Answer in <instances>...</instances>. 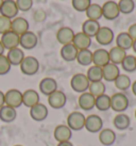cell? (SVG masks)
Wrapping results in <instances>:
<instances>
[{"instance_id": "obj_13", "label": "cell", "mask_w": 136, "mask_h": 146, "mask_svg": "<svg viewBox=\"0 0 136 146\" xmlns=\"http://www.w3.org/2000/svg\"><path fill=\"white\" fill-rule=\"evenodd\" d=\"M48 109L47 106L44 104H36L35 106H33L32 108H30V116L34 119L35 122H43L45 121L47 116H48Z\"/></svg>"}, {"instance_id": "obj_31", "label": "cell", "mask_w": 136, "mask_h": 146, "mask_svg": "<svg viewBox=\"0 0 136 146\" xmlns=\"http://www.w3.org/2000/svg\"><path fill=\"white\" fill-rule=\"evenodd\" d=\"M85 15L87 17V19L90 21H99L100 18H102V8L100 4L98 3H92L85 11Z\"/></svg>"}, {"instance_id": "obj_7", "label": "cell", "mask_w": 136, "mask_h": 146, "mask_svg": "<svg viewBox=\"0 0 136 146\" xmlns=\"http://www.w3.org/2000/svg\"><path fill=\"white\" fill-rule=\"evenodd\" d=\"M84 128L90 133H98L103 129V121L97 114H90L85 118Z\"/></svg>"}, {"instance_id": "obj_10", "label": "cell", "mask_w": 136, "mask_h": 146, "mask_svg": "<svg viewBox=\"0 0 136 146\" xmlns=\"http://www.w3.org/2000/svg\"><path fill=\"white\" fill-rule=\"evenodd\" d=\"M37 43H38L37 35L33 31H30V30L19 36V46L21 48L27 49V50L34 49L37 46Z\"/></svg>"}, {"instance_id": "obj_16", "label": "cell", "mask_w": 136, "mask_h": 146, "mask_svg": "<svg viewBox=\"0 0 136 146\" xmlns=\"http://www.w3.org/2000/svg\"><path fill=\"white\" fill-rule=\"evenodd\" d=\"M29 21L24 18V17H15L14 19H12V25H11V31L15 32L18 35H21L24 33L29 31Z\"/></svg>"}, {"instance_id": "obj_43", "label": "cell", "mask_w": 136, "mask_h": 146, "mask_svg": "<svg viewBox=\"0 0 136 146\" xmlns=\"http://www.w3.org/2000/svg\"><path fill=\"white\" fill-rule=\"evenodd\" d=\"M127 32H128L129 35L133 38V41H134V40H136V23H135V24L131 25V26L129 27V29H128V31H127Z\"/></svg>"}, {"instance_id": "obj_19", "label": "cell", "mask_w": 136, "mask_h": 146, "mask_svg": "<svg viewBox=\"0 0 136 146\" xmlns=\"http://www.w3.org/2000/svg\"><path fill=\"white\" fill-rule=\"evenodd\" d=\"M53 135H54V139L59 143L66 142V141H70L72 135V131L67 125H59L55 127Z\"/></svg>"}, {"instance_id": "obj_5", "label": "cell", "mask_w": 136, "mask_h": 146, "mask_svg": "<svg viewBox=\"0 0 136 146\" xmlns=\"http://www.w3.org/2000/svg\"><path fill=\"white\" fill-rule=\"evenodd\" d=\"M4 104L14 109L19 108L22 105V93L17 89L9 90L7 93H4Z\"/></svg>"}, {"instance_id": "obj_47", "label": "cell", "mask_w": 136, "mask_h": 146, "mask_svg": "<svg viewBox=\"0 0 136 146\" xmlns=\"http://www.w3.org/2000/svg\"><path fill=\"white\" fill-rule=\"evenodd\" d=\"M4 47L3 45H2V43H1V41H0V56H2V54H4Z\"/></svg>"}, {"instance_id": "obj_15", "label": "cell", "mask_w": 136, "mask_h": 146, "mask_svg": "<svg viewBox=\"0 0 136 146\" xmlns=\"http://www.w3.org/2000/svg\"><path fill=\"white\" fill-rule=\"evenodd\" d=\"M38 89H40V93L44 94L45 96H49L50 94H52L57 90V82L53 78L46 77L40 80Z\"/></svg>"}, {"instance_id": "obj_20", "label": "cell", "mask_w": 136, "mask_h": 146, "mask_svg": "<svg viewBox=\"0 0 136 146\" xmlns=\"http://www.w3.org/2000/svg\"><path fill=\"white\" fill-rule=\"evenodd\" d=\"M72 44L76 46L78 50H83V49H89L90 45H92V37L84 34L82 32H78L75 34Z\"/></svg>"}, {"instance_id": "obj_12", "label": "cell", "mask_w": 136, "mask_h": 146, "mask_svg": "<svg viewBox=\"0 0 136 146\" xmlns=\"http://www.w3.org/2000/svg\"><path fill=\"white\" fill-rule=\"evenodd\" d=\"M0 41L5 50H11V49L17 48L19 46V35L13 31H9L1 35Z\"/></svg>"}, {"instance_id": "obj_46", "label": "cell", "mask_w": 136, "mask_h": 146, "mask_svg": "<svg viewBox=\"0 0 136 146\" xmlns=\"http://www.w3.org/2000/svg\"><path fill=\"white\" fill-rule=\"evenodd\" d=\"M131 88H132V93L136 96V80L131 84Z\"/></svg>"}, {"instance_id": "obj_36", "label": "cell", "mask_w": 136, "mask_h": 146, "mask_svg": "<svg viewBox=\"0 0 136 146\" xmlns=\"http://www.w3.org/2000/svg\"><path fill=\"white\" fill-rule=\"evenodd\" d=\"M120 65H121V67H122V69H123L124 72H127V73H134L136 70L135 56L127 54Z\"/></svg>"}, {"instance_id": "obj_3", "label": "cell", "mask_w": 136, "mask_h": 146, "mask_svg": "<svg viewBox=\"0 0 136 146\" xmlns=\"http://www.w3.org/2000/svg\"><path fill=\"white\" fill-rule=\"evenodd\" d=\"M89 80L87 79L85 74H76L70 79V86L77 93H85L88 91Z\"/></svg>"}, {"instance_id": "obj_49", "label": "cell", "mask_w": 136, "mask_h": 146, "mask_svg": "<svg viewBox=\"0 0 136 146\" xmlns=\"http://www.w3.org/2000/svg\"><path fill=\"white\" fill-rule=\"evenodd\" d=\"M2 2H3V0H0V7H1V4H2Z\"/></svg>"}, {"instance_id": "obj_51", "label": "cell", "mask_w": 136, "mask_h": 146, "mask_svg": "<svg viewBox=\"0 0 136 146\" xmlns=\"http://www.w3.org/2000/svg\"><path fill=\"white\" fill-rule=\"evenodd\" d=\"M135 118H136V110H135Z\"/></svg>"}, {"instance_id": "obj_37", "label": "cell", "mask_w": 136, "mask_h": 146, "mask_svg": "<svg viewBox=\"0 0 136 146\" xmlns=\"http://www.w3.org/2000/svg\"><path fill=\"white\" fill-rule=\"evenodd\" d=\"M88 93L92 94L95 98L101 96V95L105 94V84L102 81L90 82L89 86H88Z\"/></svg>"}, {"instance_id": "obj_27", "label": "cell", "mask_w": 136, "mask_h": 146, "mask_svg": "<svg viewBox=\"0 0 136 146\" xmlns=\"http://www.w3.org/2000/svg\"><path fill=\"white\" fill-rule=\"evenodd\" d=\"M17 116L16 109H14L12 107L4 105L3 107L0 108V121L3 123H12L15 121V118Z\"/></svg>"}, {"instance_id": "obj_39", "label": "cell", "mask_w": 136, "mask_h": 146, "mask_svg": "<svg viewBox=\"0 0 136 146\" xmlns=\"http://www.w3.org/2000/svg\"><path fill=\"white\" fill-rule=\"evenodd\" d=\"M72 8L78 12H85L92 4V0H71Z\"/></svg>"}, {"instance_id": "obj_44", "label": "cell", "mask_w": 136, "mask_h": 146, "mask_svg": "<svg viewBox=\"0 0 136 146\" xmlns=\"http://www.w3.org/2000/svg\"><path fill=\"white\" fill-rule=\"evenodd\" d=\"M4 105H5L4 104V93L2 91H0V108L3 107Z\"/></svg>"}, {"instance_id": "obj_38", "label": "cell", "mask_w": 136, "mask_h": 146, "mask_svg": "<svg viewBox=\"0 0 136 146\" xmlns=\"http://www.w3.org/2000/svg\"><path fill=\"white\" fill-rule=\"evenodd\" d=\"M117 4H118L120 14H124V15L131 14L135 9L134 0H119Z\"/></svg>"}, {"instance_id": "obj_32", "label": "cell", "mask_w": 136, "mask_h": 146, "mask_svg": "<svg viewBox=\"0 0 136 146\" xmlns=\"http://www.w3.org/2000/svg\"><path fill=\"white\" fill-rule=\"evenodd\" d=\"M76 60L82 66H89L92 64V52L89 49L79 50Z\"/></svg>"}, {"instance_id": "obj_30", "label": "cell", "mask_w": 136, "mask_h": 146, "mask_svg": "<svg viewBox=\"0 0 136 146\" xmlns=\"http://www.w3.org/2000/svg\"><path fill=\"white\" fill-rule=\"evenodd\" d=\"M127 56V52L124 51L123 49L119 48V47H113L110 49L108 51V57H110V62L113 64H121V62L123 61L124 57Z\"/></svg>"}, {"instance_id": "obj_22", "label": "cell", "mask_w": 136, "mask_h": 146, "mask_svg": "<svg viewBox=\"0 0 136 146\" xmlns=\"http://www.w3.org/2000/svg\"><path fill=\"white\" fill-rule=\"evenodd\" d=\"M78 49L76 48V46L72 44H67L62 46L61 48V57L62 59L66 62H72L77 59V56H78Z\"/></svg>"}, {"instance_id": "obj_28", "label": "cell", "mask_w": 136, "mask_h": 146, "mask_svg": "<svg viewBox=\"0 0 136 146\" xmlns=\"http://www.w3.org/2000/svg\"><path fill=\"white\" fill-rule=\"evenodd\" d=\"M115 42H116L117 47L123 49L124 51L132 48L133 38L129 35L128 32H120L115 38Z\"/></svg>"}, {"instance_id": "obj_33", "label": "cell", "mask_w": 136, "mask_h": 146, "mask_svg": "<svg viewBox=\"0 0 136 146\" xmlns=\"http://www.w3.org/2000/svg\"><path fill=\"white\" fill-rule=\"evenodd\" d=\"M86 77L89 80V82H97L102 81L103 80V75H102V67L96 66V65H92L89 66L86 73Z\"/></svg>"}, {"instance_id": "obj_4", "label": "cell", "mask_w": 136, "mask_h": 146, "mask_svg": "<svg viewBox=\"0 0 136 146\" xmlns=\"http://www.w3.org/2000/svg\"><path fill=\"white\" fill-rule=\"evenodd\" d=\"M85 116L83 113L75 111L67 116V126L71 131H80L85 126Z\"/></svg>"}, {"instance_id": "obj_41", "label": "cell", "mask_w": 136, "mask_h": 146, "mask_svg": "<svg viewBox=\"0 0 136 146\" xmlns=\"http://www.w3.org/2000/svg\"><path fill=\"white\" fill-rule=\"evenodd\" d=\"M15 2L19 12H28L33 7V0H15Z\"/></svg>"}, {"instance_id": "obj_45", "label": "cell", "mask_w": 136, "mask_h": 146, "mask_svg": "<svg viewBox=\"0 0 136 146\" xmlns=\"http://www.w3.org/2000/svg\"><path fill=\"white\" fill-rule=\"evenodd\" d=\"M57 146H73L70 141H66V142H60L57 144Z\"/></svg>"}, {"instance_id": "obj_52", "label": "cell", "mask_w": 136, "mask_h": 146, "mask_svg": "<svg viewBox=\"0 0 136 146\" xmlns=\"http://www.w3.org/2000/svg\"><path fill=\"white\" fill-rule=\"evenodd\" d=\"M135 59H136V56H135Z\"/></svg>"}, {"instance_id": "obj_40", "label": "cell", "mask_w": 136, "mask_h": 146, "mask_svg": "<svg viewBox=\"0 0 136 146\" xmlns=\"http://www.w3.org/2000/svg\"><path fill=\"white\" fill-rule=\"evenodd\" d=\"M11 67H12V65L10 64L7 56L5 54L0 56V76L7 75L11 70Z\"/></svg>"}, {"instance_id": "obj_17", "label": "cell", "mask_w": 136, "mask_h": 146, "mask_svg": "<svg viewBox=\"0 0 136 146\" xmlns=\"http://www.w3.org/2000/svg\"><path fill=\"white\" fill-rule=\"evenodd\" d=\"M110 63V57H108V51L104 48H99L92 52V64L103 67Z\"/></svg>"}, {"instance_id": "obj_23", "label": "cell", "mask_w": 136, "mask_h": 146, "mask_svg": "<svg viewBox=\"0 0 136 146\" xmlns=\"http://www.w3.org/2000/svg\"><path fill=\"white\" fill-rule=\"evenodd\" d=\"M5 56H7L10 64L12 65V66H18V65H20V63L24 59V50L21 48H19V47L8 50V53Z\"/></svg>"}, {"instance_id": "obj_14", "label": "cell", "mask_w": 136, "mask_h": 146, "mask_svg": "<svg viewBox=\"0 0 136 146\" xmlns=\"http://www.w3.org/2000/svg\"><path fill=\"white\" fill-rule=\"evenodd\" d=\"M75 31L69 27H62L56 32V40L62 46L67 44H71L75 37Z\"/></svg>"}, {"instance_id": "obj_1", "label": "cell", "mask_w": 136, "mask_h": 146, "mask_svg": "<svg viewBox=\"0 0 136 146\" xmlns=\"http://www.w3.org/2000/svg\"><path fill=\"white\" fill-rule=\"evenodd\" d=\"M19 66L21 73L26 76H34L40 70V62L35 57L32 56L24 57Z\"/></svg>"}, {"instance_id": "obj_42", "label": "cell", "mask_w": 136, "mask_h": 146, "mask_svg": "<svg viewBox=\"0 0 136 146\" xmlns=\"http://www.w3.org/2000/svg\"><path fill=\"white\" fill-rule=\"evenodd\" d=\"M11 25H12V19L0 15V34L2 35L4 33L11 31Z\"/></svg>"}, {"instance_id": "obj_2", "label": "cell", "mask_w": 136, "mask_h": 146, "mask_svg": "<svg viewBox=\"0 0 136 146\" xmlns=\"http://www.w3.org/2000/svg\"><path fill=\"white\" fill-rule=\"evenodd\" d=\"M129 104V98L121 92L111 96V109L117 113H123L128 109Z\"/></svg>"}, {"instance_id": "obj_35", "label": "cell", "mask_w": 136, "mask_h": 146, "mask_svg": "<svg viewBox=\"0 0 136 146\" xmlns=\"http://www.w3.org/2000/svg\"><path fill=\"white\" fill-rule=\"evenodd\" d=\"M115 86H116V89H118L119 91H127L131 88V84H132V82H131V79L129 77L128 75H124V74H120L119 76L115 79Z\"/></svg>"}, {"instance_id": "obj_50", "label": "cell", "mask_w": 136, "mask_h": 146, "mask_svg": "<svg viewBox=\"0 0 136 146\" xmlns=\"http://www.w3.org/2000/svg\"><path fill=\"white\" fill-rule=\"evenodd\" d=\"M14 146H24V145H14Z\"/></svg>"}, {"instance_id": "obj_21", "label": "cell", "mask_w": 136, "mask_h": 146, "mask_svg": "<svg viewBox=\"0 0 136 146\" xmlns=\"http://www.w3.org/2000/svg\"><path fill=\"white\" fill-rule=\"evenodd\" d=\"M40 102V94L35 90H27L22 93V105L27 108H32Z\"/></svg>"}, {"instance_id": "obj_26", "label": "cell", "mask_w": 136, "mask_h": 146, "mask_svg": "<svg viewBox=\"0 0 136 146\" xmlns=\"http://www.w3.org/2000/svg\"><path fill=\"white\" fill-rule=\"evenodd\" d=\"M101 28L99 21H90V19H86V21L82 24V32L88 35L89 37H95L96 34L98 33L99 29Z\"/></svg>"}, {"instance_id": "obj_34", "label": "cell", "mask_w": 136, "mask_h": 146, "mask_svg": "<svg viewBox=\"0 0 136 146\" xmlns=\"http://www.w3.org/2000/svg\"><path fill=\"white\" fill-rule=\"evenodd\" d=\"M95 108L104 112L111 109V96H108L106 94H103L101 96H98L95 99Z\"/></svg>"}, {"instance_id": "obj_48", "label": "cell", "mask_w": 136, "mask_h": 146, "mask_svg": "<svg viewBox=\"0 0 136 146\" xmlns=\"http://www.w3.org/2000/svg\"><path fill=\"white\" fill-rule=\"evenodd\" d=\"M132 49H133V51H134V52L136 53V40H134V41H133Z\"/></svg>"}, {"instance_id": "obj_11", "label": "cell", "mask_w": 136, "mask_h": 146, "mask_svg": "<svg viewBox=\"0 0 136 146\" xmlns=\"http://www.w3.org/2000/svg\"><path fill=\"white\" fill-rule=\"evenodd\" d=\"M66 102H67V97L65 93L59 90H56L55 92H53L48 96V104L53 109H62L66 105Z\"/></svg>"}, {"instance_id": "obj_8", "label": "cell", "mask_w": 136, "mask_h": 146, "mask_svg": "<svg viewBox=\"0 0 136 146\" xmlns=\"http://www.w3.org/2000/svg\"><path fill=\"white\" fill-rule=\"evenodd\" d=\"M18 8L16 5L15 0H3L0 7V15L10 19H14L18 15Z\"/></svg>"}, {"instance_id": "obj_24", "label": "cell", "mask_w": 136, "mask_h": 146, "mask_svg": "<svg viewBox=\"0 0 136 146\" xmlns=\"http://www.w3.org/2000/svg\"><path fill=\"white\" fill-rule=\"evenodd\" d=\"M95 99L96 98L92 96L90 93L85 92L80 95V97L78 99V104L82 110L84 111H90L95 108Z\"/></svg>"}, {"instance_id": "obj_25", "label": "cell", "mask_w": 136, "mask_h": 146, "mask_svg": "<svg viewBox=\"0 0 136 146\" xmlns=\"http://www.w3.org/2000/svg\"><path fill=\"white\" fill-rule=\"evenodd\" d=\"M113 124L115 126V128L117 130L123 131L127 130L131 125V118L128 114L125 113H118L117 115H115V117L113 119Z\"/></svg>"}, {"instance_id": "obj_6", "label": "cell", "mask_w": 136, "mask_h": 146, "mask_svg": "<svg viewBox=\"0 0 136 146\" xmlns=\"http://www.w3.org/2000/svg\"><path fill=\"white\" fill-rule=\"evenodd\" d=\"M101 8H102V17H104L108 21H114V19L118 18V16L120 15L118 4L113 0L105 1L101 5Z\"/></svg>"}, {"instance_id": "obj_18", "label": "cell", "mask_w": 136, "mask_h": 146, "mask_svg": "<svg viewBox=\"0 0 136 146\" xmlns=\"http://www.w3.org/2000/svg\"><path fill=\"white\" fill-rule=\"evenodd\" d=\"M102 75L103 79L108 82H114L118 76L120 75L118 65L113 64V63H108V64L102 67Z\"/></svg>"}, {"instance_id": "obj_9", "label": "cell", "mask_w": 136, "mask_h": 146, "mask_svg": "<svg viewBox=\"0 0 136 146\" xmlns=\"http://www.w3.org/2000/svg\"><path fill=\"white\" fill-rule=\"evenodd\" d=\"M96 41L98 44H100L101 46H108L113 43V41L115 40V34L111 28L108 27H101L99 29L98 33L96 34Z\"/></svg>"}, {"instance_id": "obj_29", "label": "cell", "mask_w": 136, "mask_h": 146, "mask_svg": "<svg viewBox=\"0 0 136 146\" xmlns=\"http://www.w3.org/2000/svg\"><path fill=\"white\" fill-rule=\"evenodd\" d=\"M99 141L104 146L113 145L116 141L115 131L112 129H102L99 132Z\"/></svg>"}]
</instances>
